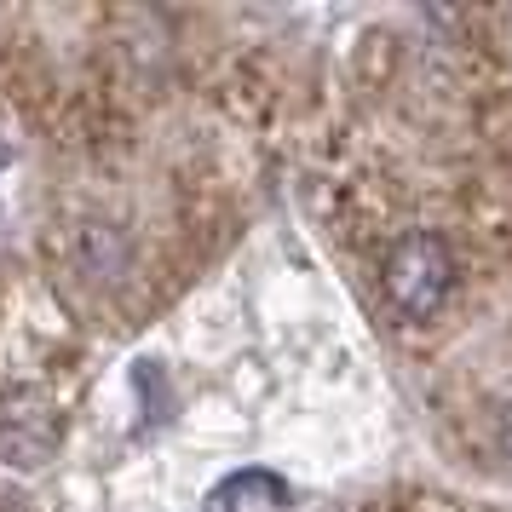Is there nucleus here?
Here are the masks:
<instances>
[{"mask_svg":"<svg viewBox=\"0 0 512 512\" xmlns=\"http://www.w3.org/2000/svg\"><path fill=\"white\" fill-rule=\"evenodd\" d=\"M52 449H58V409H52V397L35 392V386L0 397V461L35 472V466L52 461Z\"/></svg>","mask_w":512,"mask_h":512,"instance_id":"f03ea898","label":"nucleus"},{"mask_svg":"<svg viewBox=\"0 0 512 512\" xmlns=\"http://www.w3.org/2000/svg\"><path fill=\"white\" fill-rule=\"evenodd\" d=\"M282 507H288V489L271 472H236L208 501V512H282Z\"/></svg>","mask_w":512,"mask_h":512,"instance_id":"7ed1b4c3","label":"nucleus"},{"mask_svg":"<svg viewBox=\"0 0 512 512\" xmlns=\"http://www.w3.org/2000/svg\"><path fill=\"white\" fill-rule=\"evenodd\" d=\"M380 282H386V300L392 311H403L409 323H426L438 317L449 288H455V259L443 248V236L432 231H409L386 248V265H380Z\"/></svg>","mask_w":512,"mask_h":512,"instance_id":"f257e3e1","label":"nucleus"},{"mask_svg":"<svg viewBox=\"0 0 512 512\" xmlns=\"http://www.w3.org/2000/svg\"><path fill=\"white\" fill-rule=\"evenodd\" d=\"M495 455L507 461V472H512V403L495 415Z\"/></svg>","mask_w":512,"mask_h":512,"instance_id":"20e7f679","label":"nucleus"}]
</instances>
